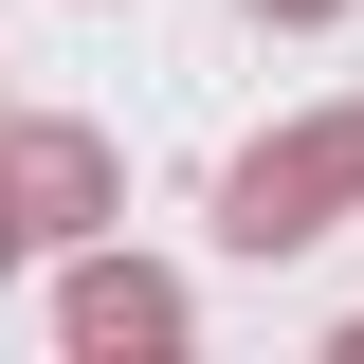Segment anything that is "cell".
<instances>
[{
  "mask_svg": "<svg viewBox=\"0 0 364 364\" xmlns=\"http://www.w3.org/2000/svg\"><path fill=\"white\" fill-rule=\"evenodd\" d=\"M0 200H18V237H37V255H73V237L128 219V164H109V128H91V109H0Z\"/></svg>",
  "mask_w": 364,
  "mask_h": 364,
  "instance_id": "obj_2",
  "label": "cell"
},
{
  "mask_svg": "<svg viewBox=\"0 0 364 364\" xmlns=\"http://www.w3.org/2000/svg\"><path fill=\"white\" fill-rule=\"evenodd\" d=\"M18 255H37V237H18V200H0V273H18Z\"/></svg>",
  "mask_w": 364,
  "mask_h": 364,
  "instance_id": "obj_5",
  "label": "cell"
},
{
  "mask_svg": "<svg viewBox=\"0 0 364 364\" xmlns=\"http://www.w3.org/2000/svg\"><path fill=\"white\" fill-rule=\"evenodd\" d=\"M182 328H200V291H182L164 255H128V237H73V255H55V346L73 364H164Z\"/></svg>",
  "mask_w": 364,
  "mask_h": 364,
  "instance_id": "obj_3",
  "label": "cell"
},
{
  "mask_svg": "<svg viewBox=\"0 0 364 364\" xmlns=\"http://www.w3.org/2000/svg\"><path fill=\"white\" fill-rule=\"evenodd\" d=\"M328 364H364V310H346V328H328Z\"/></svg>",
  "mask_w": 364,
  "mask_h": 364,
  "instance_id": "obj_6",
  "label": "cell"
},
{
  "mask_svg": "<svg viewBox=\"0 0 364 364\" xmlns=\"http://www.w3.org/2000/svg\"><path fill=\"white\" fill-rule=\"evenodd\" d=\"M255 18H273V37H328V18H346V0H255Z\"/></svg>",
  "mask_w": 364,
  "mask_h": 364,
  "instance_id": "obj_4",
  "label": "cell"
},
{
  "mask_svg": "<svg viewBox=\"0 0 364 364\" xmlns=\"http://www.w3.org/2000/svg\"><path fill=\"white\" fill-rule=\"evenodd\" d=\"M364 219V109H291L273 146L219 164V255H310Z\"/></svg>",
  "mask_w": 364,
  "mask_h": 364,
  "instance_id": "obj_1",
  "label": "cell"
}]
</instances>
